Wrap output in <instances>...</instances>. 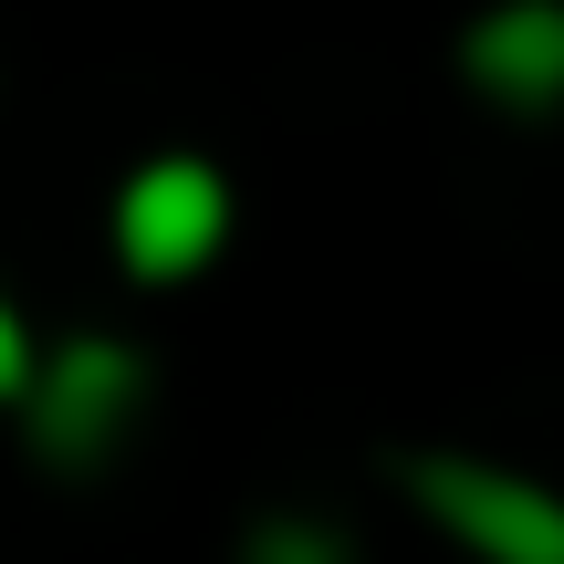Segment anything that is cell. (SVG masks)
<instances>
[{
    "mask_svg": "<svg viewBox=\"0 0 564 564\" xmlns=\"http://www.w3.org/2000/svg\"><path fill=\"white\" fill-rule=\"evenodd\" d=\"M398 481L419 491V512L470 544L481 564H564V502L544 481H512L491 460H460V449H408Z\"/></svg>",
    "mask_w": 564,
    "mask_h": 564,
    "instance_id": "6da1fadb",
    "label": "cell"
},
{
    "mask_svg": "<svg viewBox=\"0 0 564 564\" xmlns=\"http://www.w3.org/2000/svg\"><path fill=\"white\" fill-rule=\"evenodd\" d=\"M230 241V178L209 158H147L116 199V251L147 282H188Z\"/></svg>",
    "mask_w": 564,
    "mask_h": 564,
    "instance_id": "7a4b0ae2",
    "label": "cell"
},
{
    "mask_svg": "<svg viewBox=\"0 0 564 564\" xmlns=\"http://www.w3.org/2000/svg\"><path fill=\"white\" fill-rule=\"evenodd\" d=\"M32 387V449L53 470H84V460H105V449L126 440V419H137V398H147V366L126 356V345H63V356H42V377H21Z\"/></svg>",
    "mask_w": 564,
    "mask_h": 564,
    "instance_id": "3957f363",
    "label": "cell"
},
{
    "mask_svg": "<svg viewBox=\"0 0 564 564\" xmlns=\"http://www.w3.org/2000/svg\"><path fill=\"white\" fill-rule=\"evenodd\" d=\"M470 84H481L491 105H512V116H544L564 105V0H502V11L470 21L460 42Z\"/></svg>",
    "mask_w": 564,
    "mask_h": 564,
    "instance_id": "277c9868",
    "label": "cell"
},
{
    "mask_svg": "<svg viewBox=\"0 0 564 564\" xmlns=\"http://www.w3.org/2000/svg\"><path fill=\"white\" fill-rule=\"evenodd\" d=\"M251 564H345V544L324 523H262L251 533Z\"/></svg>",
    "mask_w": 564,
    "mask_h": 564,
    "instance_id": "5b68a950",
    "label": "cell"
},
{
    "mask_svg": "<svg viewBox=\"0 0 564 564\" xmlns=\"http://www.w3.org/2000/svg\"><path fill=\"white\" fill-rule=\"evenodd\" d=\"M21 377H32V335H21V314L0 303V398H21Z\"/></svg>",
    "mask_w": 564,
    "mask_h": 564,
    "instance_id": "8992f818",
    "label": "cell"
}]
</instances>
